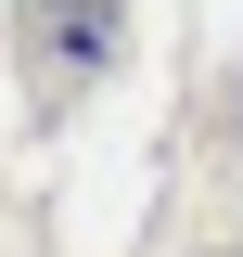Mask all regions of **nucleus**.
Segmentation results:
<instances>
[{"label":"nucleus","mask_w":243,"mask_h":257,"mask_svg":"<svg viewBox=\"0 0 243 257\" xmlns=\"http://www.w3.org/2000/svg\"><path fill=\"white\" fill-rule=\"evenodd\" d=\"M116 39H128V0H26V13H13V52H26L52 90L102 77V64H116Z\"/></svg>","instance_id":"obj_1"}]
</instances>
